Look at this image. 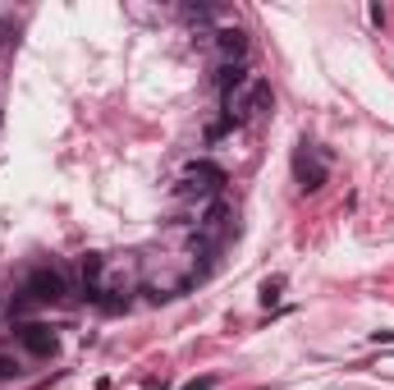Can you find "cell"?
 Wrapping results in <instances>:
<instances>
[{
	"mask_svg": "<svg viewBox=\"0 0 394 390\" xmlns=\"http://www.w3.org/2000/svg\"><path fill=\"white\" fill-rule=\"evenodd\" d=\"M372 340H376V345H394V331H376Z\"/></svg>",
	"mask_w": 394,
	"mask_h": 390,
	"instance_id": "30bf717a",
	"label": "cell"
},
{
	"mask_svg": "<svg viewBox=\"0 0 394 390\" xmlns=\"http://www.w3.org/2000/svg\"><path fill=\"white\" fill-rule=\"evenodd\" d=\"M280 285H285V280L275 276V280H266L262 285V303H275V294H280Z\"/></svg>",
	"mask_w": 394,
	"mask_h": 390,
	"instance_id": "ba28073f",
	"label": "cell"
},
{
	"mask_svg": "<svg viewBox=\"0 0 394 390\" xmlns=\"http://www.w3.org/2000/svg\"><path fill=\"white\" fill-rule=\"evenodd\" d=\"M19 345L28 349V354H37V358H51L55 354V335H51V326L28 322V326H19Z\"/></svg>",
	"mask_w": 394,
	"mask_h": 390,
	"instance_id": "277c9868",
	"label": "cell"
},
{
	"mask_svg": "<svg viewBox=\"0 0 394 390\" xmlns=\"http://www.w3.org/2000/svg\"><path fill=\"white\" fill-rule=\"evenodd\" d=\"M65 294H69V280L60 267H37L28 276V285H23V299L28 303H60Z\"/></svg>",
	"mask_w": 394,
	"mask_h": 390,
	"instance_id": "7a4b0ae2",
	"label": "cell"
},
{
	"mask_svg": "<svg viewBox=\"0 0 394 390\" xmlns=\"http://www.w3.org/2000/svg\"><path fill=\"white\" fill-rule=\"evenodd\" d=\"M275 106V97H271V83H262V78H252L248 83V111L252 115H266Z\"/></svg>",
	"mask_w": 394,
	"mask_h": 390,
	"instance_id": "52a82bcc",
	"label": "cell"
},
{
	"mask_svg": "<svg viewBox=\"0 0 394 390\" xmlns=\"http://www.w3.org/2000/svg\"><path fill=\"white\" fill-rule=\"evenodd\" d=\"M220 184H225V170L216 161H193V166L179 175V198H216Z\"/></svg>",
	"mask_w": 394,
	"mask_h": 390,
	"instance_id": "6da1fadb",
	"label": "cell"
},
{
	"mask_svg": "<svg viewBox=\"0 0 394 390\" xmlns=\"http://www.w3.org/2000/svg\"><path fill=\"white\" fill-rule=\"evenodd\" d=\"M10 42V23H0V46Z\"/></svg>",
	"mask_w": 394,
	"mask_h": 390,
	"instance_id": "8fae6325",
	"label": "cell"
},
{
	"mask_svg": "<svg viewBox=\"0 0 394 390\" xmlns=\"http://www.w3.org/2000/svg\"><path fill=\"white\" fill-rule=\"evenodd\" d=\"M294 179H298V189L303 193H317V189H326V179H330V170H326V156L317 152V147H298V156H294Z\"/></svg>",
	"mask_w": 394,
	"mask_h": 390,
	"instance_id": "3957f363",
	"label": "cell"
},
{
	"mask_svg": "<svg viewBox=\"0 0 394 390\" xmlns=\"http://www.w3.org/2000/svg\"><path fill=\"white\" fill-rule=\"evenodd\" d=\"M211 386H216V377H193L188 386H179V390H211Z\"/></svg>",
	"mask_w": 394,
	"mask_h": 390,
	"instance_id": "9c48e42d",
	"label": "cell"
},
{
	"mask_svg": "<svg viewBox=\"0 0 394 390\" xmlns=\"http://www.w3.org/2000/svg\"><path fill=\"white\" fill-rule=\"evenodd\" d=\"M248 83H252V78H248V69H243V65H225V69L216 74V88H220V97H234V92H243Z\"/></svg>",
	"mask_w": 394,
	"mask_h": 390,
	"instance_id": "8992f818",
	"label": "cell"
},
{
	"mask_svg": "<svg viewBox=\"0 0 394 390\" xmlns=\"http://www.w3.org/2000/svg\"><path fill=\"white\" fill-rule=\"evenodd\" d=\"M216 46H220V56L230 60V65H243V51H248V33H243V28H220V33H216Z\"/></svg>",
	"mask_w": 394,
	"mask_h": 390,
	"instance_id": "5b68a950",
	"label": "cell"
}]
</instances>
